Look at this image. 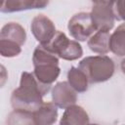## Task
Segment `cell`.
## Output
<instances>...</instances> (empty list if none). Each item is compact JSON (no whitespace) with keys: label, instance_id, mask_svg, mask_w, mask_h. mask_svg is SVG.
Segmentation results:
<instances>
[{"label":"cell","instance_id":"cell-12","mask_svg":"<svg viewBox=\"0 0 125 125\" xmlns=\"http://www.w3.org/2000/svg\"><path fill=\"white\" fill-rule=\"evenodd\" d=\"M33 114L37 125H53L58 118V106L54 103H43Z\"/></svg>","mask_w":125,"mask_h":125},{"label":"cell","instance_id":"cell-18","mask_svg":"<svg viewBox=\"0 0 125 125\" xmlns=\"http://www.w3.org/2000/svg\"><path fill=\"white\" fill-rule=\"evenodd\" d=\"M112 12L115 20L125 21V0L112 1Z\"/></svg>","mask_w":125,"mask_h":125},{"label":"cell","instance_id":"cell-15","mask_svg":"<svg viewBox=\"0 0 125 125\" xmlns=\"http://www.w3.org/2000/svg\"><path fill=\"white\" fill-rule=\"evenodd\" d=\"M109 50L118 57H125V22L118 25L110 34Z\"/></svg>","mask_w":125,"mask_h":125},{"label":"cell","instance_id":"cell-7","mask_svg":"<svg viewBox=\"0 0 125 125\" xmlns=\"http://www.w3.org/2000/svg\"><path fill=\"white\" fill-rule=\"evenodd\" d=\"M77 92L66 81L55 84L52 89V101L60 108H67L77 102Z\"/></svg>","mask_w":125,"mask_h":125},{"label":"cell","instance_id":"cell-11","mask_svg":"<svg viewBox=\"0 0 125 125\" xmlns=\"http://www.w3.org/2000/svg\"><path fill=\"white\" fill-rule=\"evenodd\" d=\"M0 39L17 43L21 47L25 43L26 32L24 28L18 22H8L1 28Z\"/></svg>","mask_w":125,"mask_h":125},{"label":"cell","instance_id":"cell-4","mask_svg":"<svg viewBox=\"0 0 125 125\" xmlns=\"http://www.w3.org/2000/svg\"><path fill=\"white\" fill-rule=\"evenodd\" d=\"M90 15L97 31H109L114 25L112 1H95Z\"/></svg>","mask_w":125,"mask_h":125},{"label":"cell","instance_id":"cell-8","mask_svg":"<svg viewBox=\"0 0 125 125\" xmlns=\"http://www.w3.org/2000/svg\"><path fill=\"white\" fill-rule=\"evenodd\" d=\"M60 73L61 69L59 67V64L41 63L34 65L33 74L46 93L49 92L52 84L57 80Z\"/></svg>","mask_w":125,"mask_h":125},{"label":"cell","instance_id":"cell-16","mask_svg":"<svg viewBox=\"0 0 125 125\" xmlns=\"http://www.w3.org/2000/svg\"><path fill=\"white\" fill-rule=\"evenodd\" d=\"M7 125H37L32 111L14 109L6 119Z\"/></svg>","mask_w":125,"mask_h":125},{"label":"cell","instance_id":"cell-19","mask_svg":"<svg viewBox=\"0 0 125 125\" xmlns=\"http://www.w3.org/2000/svg\"><path fill=\"white\" fill-rule=\"evenodd\" d=\"M121 70H122V72L125 74V59L121 62Z\"/></svg>","mask_w":125,"mask_h":125},{"label":"cell","instance_id":"cell-5","mask_svg":"<svg viewBox=\"0 0 125 125\" xmlns=\"http://www.w3.org/2000/svg\"><path fill=\"white\" fill-rule=\"evenodd\" d=\"M67 29L70 35L76 41H86L94 34L96 30L90 13L80 12L73 15L67 23Z\"/></svg>","mask_w":125,"mask_h":125},{"label":"cell","instance_id":"cell-17","mask_svg":"<svg viewBox=\"0 0 125 125\" xmlns=\"http://www.w3.org/2000/svg\"><path fill=\"white\" fill-rule=\"evenodd\" d=\"M21 47L17 43L0 39V55L4 58H13L20 55Z\"/></svg>","mask_w":125,"mask_h":125},{"label":"cell","instance_id":"cell-13","mask_svg":"<svg viewBox=\"0 0 125 125\" xmlns=\"http://www.w3.org/2000/svg\"><path fill=\"white\" fill-rule=\"evenodd\" d=\"M109 38L110 34L108 31H96L87 41V45L89 49L97 54L105 55L109 50Z\"/></svg>","mask_w":125,"mask_h":125},{"label":"cell","instance_id":"cell-3","mask_svg":"<svg viewBox=\"0 0 125 125\" xmlns=\"http://www.w3.org/2000/svg\"><path fill=\"white\" fill-rule=\"evenodd\" d=\"M56 54L59 58L65 61H75L82 57L83 50L76 40H70L62 31H57L53 39L43 45Z\"/></svg>","mask_w":125,"mask_h":125},{"label":"cell","instance_id":"cell-6","mask_svg":"<svg viewBox=\"0 0 125 125\" xmlns=\"http://www.w3.org/2000/svg\"><path fill=\"white\" fill-rule=\"evenodd\" d=\"M30 29L40 45H47L55 36L57 30L54 22L45 15L35 16L31 21Z\"/></svg>","mask_w":125,"mask_h":125},{"label":"cell","instance_id":"cell-14","mask_svg":"<svg viewBox=\"0 0 125 125\" xmlns=\"http://www.w3.org/2000/svg\"><path fill=\"white\" fill-rule=\"evenodd\" d=\"M67 82L77 93H84L88 90L89 80L86 74L78 67L71 66L68 69Z\"/></svg>","mask_w":125,"mask_h":125},{"label":"cell","instance_id":"cell-20","mask_svg":"<svg viewBox=\"0 0 125 125\" xmlns=\"http://www.w3.org/2000/svg\"><path fill=\"white\" fill-rule=\"evenodd\" d=\"M88 125H99V124H96V123H92V124H90V123H89Z\"/></svg>","mask_w":125,"mask_h":125},{"label":"cell","instance_id":"cell-9","mask_svg":"<svg viewBox=\"0 0 125 125\" xmlns=\"http://www.w3.org/2000/svg\"><path fill=\"white\" fill-rule=\"evenodd\" d=\"M89 115L86 110L77 104H73L64 109L60 120V125H88Z\"/></svg>","mask_w":125,"mask_h":125},{"label":"cell","instance_id":"cell-1","mask_svg":"<svg viewBox=\"0 0 125 125\" xmlns=\"http://www.w3.org/2000/svg\"><path fill=\"white\" fill-rule=\"evenodd\" d=\"M46 94L33 72L23 71L21 75L20 86L12 92L11 104L14 109L33 112L43 104V96Z\"/></svg>","mask_w":125,"mask_h":125},{"label":"cell","instance_id":"cell-2","mask_svg":"<svg viewBox=\"0 0 125 125\" xmlns=\"http://www.w3.org/2000/svg\"><path fill=\"white\" fill-rule=\"evenodd\" d=\"M78 68L87 76L89 83H102L109 80L115 70L112 59L105 55L89 56L80 61Z\"/></svg>","mask_w":125,"mask_h":125},{"label":"cell","instance_id":"cell-10","mask_svg":"<svg viewBox=\"0 0 125 125\" xmlns=\"http://www.w3.org/2000/svg\"><path fill=\"white\" fill-rule=\"evenodd\" d=\"M49 4L43 0H7L1 5L2 13H14L30 9H43Z\"/></svg>","mask_w":125,"mask_h":125}]
</instances>
